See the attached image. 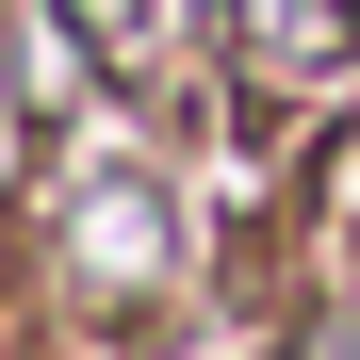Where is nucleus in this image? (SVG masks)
I'll return each instance as SVG.
<instances>
[{"instance_id": "obj_1", "label": "nucleus", "mask_w": 360, "mask_h": 360, "mask_svg": "<svg viewBox=\"0 0 360 360\" xmlns=\"http://www.w3.org/2000/svg\"><path fill=\"white\" fill-rule=\"evenodd\" d=\"M246 33H262V66H344V49H360L344 0H246Z\"/></svg>"}, {"instance_id": "obj_3", "label": "nucleus", "mask_w": 360, "mask_h": 360, "mask_svg": "<svg viewBox=\"0 0 360 360\" xmlns=\"http://www.w3.org/2000/svg\"><path fill=\"white\" fill-rule=\"evenodd\" d=\"M82 33L98 49H148V0H82Z\"/></svg>"}, {"instance_id": "obj_2", "label": "nucleus", "mask_w": 360, "mask_h": 360, "mask_svg": "<svg viewBox=\"0 0 360 360\" xmlns=\"http://www.w3.org/2000/svg\"><path fill=\"white\" fill-rule=\"evenodd\" d=\"M82 246H98L115 278H148V246H164V229H148V197H131V180H115V197H98V229H82Z\"/></svg>"}]
</instances>
